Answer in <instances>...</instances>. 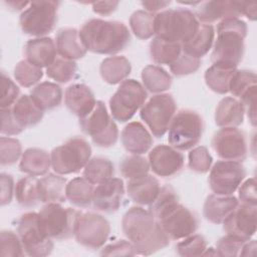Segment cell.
I'll list each match as a JSON object with an SVG mask.
<instances>
[{
  "label": "cell",
  "mask_w": 257,
  "mask_h": 257,
  "mask_svg": "<svg viewBox=\"0 0 257 257\" xmlns=\"http://www.w3.org/2000/svg\"><path fill=\"white\" fill-rule=\"evenodd\" d=\"M210 170V189L220 196H231L246 177L245 167L236 161H218Z\"/></svg>",
  "instance_id": "cell-15"
},
{
  "label": "cell",
  "mask_w": 257,
  "mask_h": 257,
  "mask_svg": "<svg viewBox=\"0 0 257 257\" xmlns=\"http://www.w3.org/2000/svg\"><path fill=\"white\" fill-rule=\"evenodd\" d=\"M120 139L124 150L132 155L145 154L153 145L152 135L139 121L128 122L123 127Z\"/></svg>",
  "instance_id": "cell-23"
},
{
  "label": "cell",
  "mask_w": 257,
  "mask_h": 257,
  "mask_svg": "<svg viewBox=\"0 0 257 257\" xmlns=\"http://www.w3.org/2000/svg\"><path fill=\"white\" fill-rule=\"evenodd\" d=\"M79 36L87 50L98 54H115L131 41L130 31L123 23L96 18L82 25Z\"/></svg>",
  "instance_id": "cell-3"
},
{
  "label": "cell",
  "mask_w": 257,
  "mask_h": 257,
  "mask_svg": "<svg viewBox=\"0 0 257 257\" xmlns=\"http://www.w3.org/2000/svg\"><path fill=\"white\" fill-rule=\"evenodd\" d=\"M20 89L15 82L7 76L4 71L1 72V108L11 107L20 97Z\"/></svg>",
  "instance_id": "cell-50"
},
{
  "label": "cell",
  "mask_w": 257,
  "mask_h": 257,
  "mask_svg": "<svg viewBox=\"0 0 257 257\" xmlns=\"http://www.w3.org/2000/svg\"><path fill=\"white\" fill-rule=\"evenodd\" d=\"M56 45L50 37H37L25 44L26 60L37 67H48L56 59Z\"/></svg>",
  "instance_id": "cell-24"
},
{
  "label": "cell",
  "mask_w": 257,
  "mask_h": 257,
  "mask_svg": "<svg viewBox=\"0 0 257 257\" xmlns=\"http://www.w3.org/2000/svg\"><path fill=\"white\" fill-rule=\"evenodd\" d=\"M239 202L234 196L210 195L203 206L204 217L213 224H223L227 217L235 210Z\"/></svg>",
  "instance_id": "cell-25"
},
{
  "label": "cell",
  "mask_w": 257,
  "mask_h": 257,
  "mask_svg": "<svg viewBox=\"0 0 257 257\" xmlns=\"http://www.w3.org/2000/svg\"><path fill=\"white\" fill-rule=\"evenodd\" d=\"M37 181L33 176H28L18 180L15 186V197L19 205L23 207H34L39 202Z\"/></svg>",
  "instance_id": "cell-39"
},
{
  "label": "cell",
  "mask_w": 257,
  "mask_h": 257,
  "mask_svg": "<svg viewBox=\"0 0 257 257\" xmlns=\"http://www.w3.org/2000/svg\"><path fill=\"white\" fill-rule=\"evenodd\" d=\"M177 252L180 256L194 257L201 256L207 249L206 239L199 234H192L184 238L181 242L176 245Z\"/></svg>",
  "instance_id": "cell-45"
},
{
  "label": "cell",
  "mask_w": 257,
  "mask_h": 257,
  "mask_svg": "<svg viewBox=\"0 0 257 257\" xmlns=\"http://www.w3.org/2000/svg\"><path fill=\"white\" fill-rule=\"evenodd\" d=\"M81 212L64 208L59 203H48L38 213L40 225L52 240H66L74 236L76 221Z\"/></svg>",
  "instance_id": "cell-9"
},
{
  "label": "cell",
  "mask_w": 257,
  "mask_h": 257,
  "mask_svg": "<svg viewBox=\"0 0 257 257\" xmlns=\"http://www.w3.org/2000/svg\"><path fill=\"white\" fill-rule=\"evenodd\" d=\"M168 132V142L171 147L178 151H187L201 141L204 120L192 109H181L174 115Z\"/></svg>",
  "instance_id": "cell-6"
},
{
  "label": "cell",
  "mask_w": 257,
  "mask_h": 257,
  "mask_svg": "<svg viewBox=\"0 0 257 257\" xmlns=\"http://www.w3.org/2000/svg\"><path fill=\"white\" fill-rule=\"evenodd\" d=\"M246 35L247 24L240 18H227L220 21L211 54L213 64L237 68L244 56Z\"/></svg>",
  "instance_id": "cell-4"
},
{
  "label": "cell",
  "mask_w": 257,
  "mask_h": 257,
  "mask_svg": "<svg viewBox=\"0 0 257 257\" xmlns=\"http://www.w3.org/2000/svg\"><path fill=\"white\" fill-rule=\"evenodd\" d=\"M150 169L149 161L140 155L125 157L119 164L120 174L127 180L146 176L149 174Z\"/></svg>",
  "instance_id": "cell-41"
},
{
  "label": "cell",
  "mask_w": 257,
  "mask_h": 257,
  "mask_svg": "<svg viewBox=\"0 0 257 257\" xmlns=\"http://www.w3.org/2000/svg\"><path fill=\"white\" fill-rule=\"evenodd\" d=\"M147 96L146 88L139 81L136 79L123 80L109 99L112 117L120 122L130 120L145 104Z\"/></svg>",
  "instance_id": "cell-11"
},
{
  "label": "cell",
  "mask_w": 257,
  "mask_h": 257,
  "mask_svg": "<svg viewBox=\"0 0 257 257\" xmlns=\"http://www.w3.org/2000/svg\"><path fill=\"white\" fill-rule=\"evenodd\" d=\"M126 191L130 198L136 204L151 206L161 191V185L157 178L148 174L137 179L128 180Z\"/></svg>",
  "instance_id": "cell-22"
},
{
  "label": "cell",
  "mask_w": 257,
  "mask_h": 257,
  "mask_svg": "<svg viewBox=\"0 0 257 257\" xmlns=\"http://www.w3.org/2000/svg\"><path fill=\"white\" fill-rule=\"evenodd\" d=\"M25 254L18 234L11 230H2L0 234V255L17 257Z\"/></svg>",
  "instance_id": "cell-46"
},
{
  "label": "cell",
  "mask_w": 257,
  "mask_h": 257,
  "mask_svg": "<svg viewBox=\"0 0 257 257\" xmlns=\"http://www.w3.org/2000/svg\"><path fill=\"white\" fill-rule=\"evenodd\" d=\"M100 254L102 256H134L137 255V251L130 241L118 240L103 247Z\"/></svg>",
  "instance_id": "cell-52"
},
{
  "label": "cell",
  "mask_w": 257,
  "mask_h": 257,
  "mask_svg": "<svg viewBox=\"0 0 257 257\" xmlns=\"http://www.w3.org/2000/svg\"><path fill=\"white\" fill-rule=\"evenodd\" d=\"M195 16L198 21L204 24H211L216 21H222L227 18H239L240 11L238 1H207L200 2L196 8Z\"/></svg>",
  "instance_id": "cell-20"
},
{
  "label": "cell",
  "mask_w": 257,
  "mask_h": 257,
  "mask_svg": "<svg viewBox=\"0 0 257 257\" xmlns=\"http://www.w3.org/2000/svg\"><path fill=\"white\" fill-rule=\"evenodd\" d=\"M166 235L172 240H181L194 234L199 227L197 215L179 203L175 190L164 186L150 206Z\"/></svg>",
  "instance_id": "cell-2"
},
{
  "label": "cell",
  "mask_w": 257,
  "mask_h": 257,
  "mask_svg": "<svg viewBox=\"0 0 257 257\" xmlns=\"http://www.w3.org/2000/svg\"><path fill=\"white\" fill-rule=\"evenodd\" d=\"M215 37V30L211 24H200V27L191 40L182 45V50L201 59L211 49Z\"/></svg>",
  "instance_id": "cell-33"
},
{
  "label": "cell",
  "mask_w": 257,
  "mask_h": 257,
  "mask_svg": "<svg viewBox=\"0 0 257 257\" xmlns=\"http://www.w3.org/2000/svg\"><path fill=\"white\" fill-rule=\"evenodd\" d=\"M0 183H1V195L0 202L2 206L10 204L13 198V194L15 192V186L12 176L8 174L2 173L0 175Z\"/></svg>",
  "instance_id": "cell-56"
},
{
  "label": "cell",
  "mask_w": 257,
  "mask_h": 257,
  "mask_svg": "<svg viewBox=\"0 0 257 257\" xmlns=\"http://www.w3.org/2000/svg\"><path fill=\"white\" fill-rule=\"evenodd\" d=\"M244 241L233 236L226 235L220 238L216 243V253L219 256L233 257L240 256V252L244 245Z\"/></svg>",
  "instance_id": "cell-51"
},
{
  "label": "cell",
  "mask_w": 257,
  "mask_h": 257,
  "mask_svg": "<svg viewBox=\"0 0 257 257\" xmlns=\"http://www.w3.org/2000/svg\"><path fill=\"white\" fill-rule=\"evenodd\" d=\"M171 4V1H160V0H157V1H142V5L143 7L148 11V12H151V13H154V12H157L159 10H162L164 8H166L167 6H169Z\"/></svg>",
  "instance_id": "cell-59"
},
{
  "label": "cell",
  "mask_w": 257,
  "mask_h": 257,
  "mask_svg": "<svg viewBox=\"0 0 257 257\" xmlns=\"http://www.w3.org/2000/svg\"><path fill=\"white\" fill-rule=\"evenodd\" d=\"M59 2L51 0L32 1L19 17L21 30L31 36L44 37L52 32L57 22Z\"/></svg>",
  "instance_id": "cell-8"
},
{
  "label": "cell",
  "mask_w": 257,
  "mask_h": 257,
  "mask_svg": "<svg viewBox=\"0 0 257 257\" xmlns=\"http://www.w3.org/2000/svg\"><path fill=\"white\" fill-rule=\"evenodd\" d=\"M22 147L18 140L1 137L0 139V164L1 166H11L21 157Z\"/></svg>",
  "instance_id": "cell-47"
},
{
  "label": "cell",
  "mask_w": 257,
  "mask_h": 257,
  "mask_svg": "<svg viewBox=\"0 0 257 257\" xmlns=\"http://www.w3.org/2000/svg\"><path fill=\"white\" fill-rule=\"evenodd\" d=\"M144 87L153 93H162L172 85V76L159 65H148L142 71Z\"/></svg>",
  "instance_id": "cell-35"
},
{
  "label": "cell",
  "mask_w": 257,
  "mask_h": 257,
  "mask_svg": "<svg viewBox=\"0 0 257 257\" xmlns=\"http://www.w3.org/2000/svg\"><path fill=\"white\" fill-rule=\"evenodd\" d=\"M110 233L108 221L101 215L80 213L74 230L76 241L85 248L99 249L107 241Z\"/></svg>",
  "instance_id": "cell-14"
},
{
  "label": "cell",
  "mask_w": 257,
  "mask_h": 257,
  "mask_svg": "<svg viewBox=\"0 0 257 257\" xmlns=\"http://www.w3.org/2000/svg\"><path fill=\"white\" fill-rule=\"evenodd\" d=\"M42 69L33 65L26 59L19 61L14 68L15 80L23 87L34 85L42 78Z\"/></svg>",
  "instance_id": "cell-43"
},
{
  "label": "cell",
  "mask_w": 257,
  "mask_h": 257,
  "mask_svg": "<svg viewBox=\"0 0 257 257\" xmlns=\"http://www.w3.org/2000/svg\"><path fill=\"white\" fill-rule=\"evenodd\" d=\"M255 249H256V241L255 240L247 241V242L244 243V245L242 247V250L240 252V256H251V255H254Z\"/></svg>",
  "instance_id": "cell-60"
},
{
  "label": "cell",
  "mask_w": 257,
  "mask_h": 257,
  "mask_svg": "<svg viewBox=\"0 0 257 257\" xmlns=\"http://www.w3.org/2000/svg\"><path fill=\"white\" fill-rule=\"evenodd\" d=\"M132 71V64L124 56H110L103 59L99 66L102 79L109 84H117L125 80Z\"/></svg>",
  "instance_id": "cell-31"
},
{
  "label": "cell",
  "mask_w": 257,
  "mask_h": 257,
  "mask_svg": "<svg viewBox=\"0 0 257 257\" xmlns=\"http://www.w3.org/2000/svg\"><path fill=\"white\" fill-rule=\"evenodd\" d=\"M199 27L195 13L185 8L167 9L156 14V36L181 45L191 40Z\"/></svg>",
  "instance_id": "cell-5"
},
{
  "label": "cell",
  "mask_w": 257,
  "mask_h": 257,
  "mask_svg": "<svg viewBox=\"0 0 257 257\" xmlns=\"http://www.w3.org/2000/svg\"><path fill=\"white\" fill-rule=\"evenodd\" d=\"M240 15L246 16L249 20L255 21L257 16V3L256 2H243L238 1Z\"/></svg>",
  "instance_id": "cell-58"
},
{
  "label": "cell",
  "mask_w": 257,
  "mask_h": 257,
  "mask_svg": "<svg viewBox=\"0 0 257 257\" xmlns=\"http://www.w3.org/2000/svg\"><path fill=\"white\" fill-rule=\"evenodd\" d=\"M90 156L91 147L88 142L80 137H74L52 150L51 167L58 175L78 173L84 169Z\"/></svg>",
  "instance_id": "cell-7"
},
{
  "label": "cell",
  "mask_w": 257,
  "mask_h": 257,
  "mask_svg": "<svg viewBox=\"0 0 257 257\" xmlns=\"http://www.w3.org/2000/svg\"><path fill=\"white\" fill-rule=\"evenodd\" d=\"M30 96L43 111L49 110L60 105L62 101V89L54 82L44 81L37 84L31 90Z\"/></svg>",
  "instance_id": "cell-32"
},
{
  "label": "cell",
  "mask_w": 257,
  "mask_h": 257,
  "mask_svg": "<svg viewBox=\"0 0 257 257\" xmlns=\"http://www.w3.org/2000/svg\"><path fill=\"white\" fill-rule=\"evenodd\" d=\"M79 125L97 147L109 148L117 142L118 128L101 100L96 101L87 115L79 118Z\"/></svg>",
  "instance_id": "cell-10"
},
{
  "label": "cell",
  "mask_w": 257,
  "mask_h": 257,
  "mask_svg": "<svg viewBox=\"0 0 257 257\" xmlns=\"http://www.w3.org/2000/svg\"><path fill=\"white\" fill-rule=\"evenodd\" d=\"M212 148L226 161H244L248 154L246 135L237 127H222L212 139Z\"/></svg>",
  "instance_id": "cell-16"
},
{
  "label": "cell",
  "mask_w": 257,
  "mask_h": 257,
  "mask_svg": "<svg viewBox=\"0 0 257 257\" xmlns=\"http://www.w3.org/2000/svg\"><path fill=\"white\" fill-rule=\"evenodd\" d=\"M123 195L124 185L122 180L112 177L94 188L93 207L103 213H114L119 209Z\"/></svg>",
  "instance_id": "cell-19"
},
{
  "label": "cell",
  "mask_w": 257,
  "mask_h": 257,
  "mask_svg": "<svg viewBox=\"0 0 257 257\" xmlns=\"http://www.w3.org/2000/svg\"><path fill=\"white\" fill-rule=\"evenodd\" d=\"M113 174V164L109 160L101 157L90 159L83 169V178L93 185L104 183L112 178Z\"/></svg>",
  "instance_id": "cell-38"
},
{
  "label": "cell",
  "mask_w": 257,
  "mask_h": 257,
  "mask_svg": "<svg viewBox=\"0 0 257 257\" xmlns=\"http://www.w3.org/2000/svg\"><path fill=\"white\" fill-rule=\"evenodd\" d=\"M237 68L212 64L205 71V82L207 86L216 93L225 94L229 92V85L233 73Z\"/></svg>",
  "instance_id": "cell-37"
},
{
  "label": "cell",
  "mask_w": 257,
  "mask_h": 257,
  "mask_svg": "<svg viewBox=\"0 0 257 257\" xmlns=\"http://www.w3.org/2000/svg\"><path fill=\"white\" fill-rule=\"evenodd\" d=\"M17 234L28 256L43 257L52 252V239L43 231L38 213L27 212L21 215L18 220Z\"/></svg>",
  "instance_id": "cell-12"
},
{
  "label": "cell",
  "mask_w": 257,
  "mask_h": 257,
  "mask_svg": "<svg viewBox=\"0 0 257 257\" xmlns=\"http://www.w3.org/2000/svg\"><path fill=\"white\" fill-rule=\"evenodd\" d=\"M118 1H99L92 2V10L99 15L107 16L114 12L118 6Z\"/></svg>",
  "instance_id": "cell-57"
},
{
  "label": "cell",
  "mask_w": 257,
  "mask_h": 257,
  "mask_svg": "<svg viewBox=\"0 0 257 257\" xmlns=\"http://www.w3.org/2000/svg\"><path fill=\"white\" fill-rule=\"evenodd\" d=\"M255 72L247 69H236L232 75L229 91L233 96L240 98L248 89L256 86Z\"/></svg>",
  "instance_id": "cell-44"
},
{
  "label": "cell",
  "mask_w": 257,
  "mask_h": 257,
  "mask_svg": "<svg viewBox=\"0 0 257 257\" xmlns=\"http://www.w3.org/2000/svg\"><path fill=\"white\" fill-rule=\"evenodd\" d=\"M94 187L85 178H74L66 185V199L74 206L86 208L92 203Z\"/></svg>",
  "instance_id": "cell-34"
},
{
  "label": "cell",
  "mask_w": 257,
  "mask_h": 257,
  "mask_svg": "<svg viewBox=\"0 0 257 257\" xmlns=\"http://www.w3.org/2000/svg\"><path fill=\"white\" fill-rule=\"evenodd\" d=\"M156 14L146 10L135 11L130 18V26L134 34L140 39H149L155 35Z\"/></svg>",
  "instance_id": "cell-40"
},
{
  "label": "cell",
  "mask_w": 257,
  "mask_h": 257,
  "mask_svg": "<svg viewBox=\"0 0 257 257\" xmlns=\"http://www.w3.org/2000/svg\"><path fill=\"white\" fill-rule=\"evenodd\" d=\"M256 205L238 204L223 222L224 231L244 242L249 241L256 232Z\"/></svg>",
  "instance_id": "cell-17"
},
{
  "label": "cell",
  "mask_w": 257,
  "mask_h": 257,
  "mask_svg": "<svg viewBox=\"0 0 257 257\" xmlns=\"http://www.w3.org/2000/svg\"><path fill=\"white\" fill-rule=\"evenodd\" d=\"M182 45L156 36L150 43V54L158 64L171 65L181 54Z\"/></svg>",
  "instance_id": "cell-36"
},
{
  "label": "cell",
  "mask_w": 257,
  "mask_h": 257,
  "mask_svg": "<svg viewBox=\"0 0 257 257\" xmlns=\"http://www.w3.org/2000/svg\"><path fill=\"white\" fill-rule=\"evenodd\" d=\"M189 168L199 174H205L211 169L213 158L206 147L200 146L193 149L188 156Z\"/></svg>",
  "instance_id": "cell-48"
},
{
  "label": "cell",
  "mask_w": 257,
  "mask_h": 257,
  "mask_svg": "<svg viewBox=\"0 0 257 257\" xmlns=\"http://www.w3.org/2000/svg\"><path fill=\"white\" fill-rule=\"evenodd\" d=\"M24 128L21 127L15 120L11 108H1V134L14 136L20 134Z\"/></svg>",
  "instance_id": "cell-54"
},
{
  "label": "cell",
  "mask_w": 257,
  "mask_h": 257,
  "mask_svg": "<svg viewBox=\"0 0 257 257\" xmlns=\"http://www.w3.org/2000/svg\"><path fill=\"white\" fill-rule=\"evenodd\" d=\"M201 65V59L194 57L182 50L180 56L171 64V72L176 76H184L195 73Z\"/></svg>",
  "instance_id": "cell-49"
},
{
  "label": "cell",
  "mask_w": 257,
  "mask_h": 257,
  "mask_svg": "<svg viewBox=\"0 0 257 257\" xmlns=\"http://www.w3.org/2000/svg\"><path fill=\"white\" fill-rule=\"evenodd\" d=\"M55 40L57 53L64 59L74 61L75 59L82 58L87 52V49L80 39L79 31L75 28L59 30Z\"/></svg>",
  "instance_id": "cell-26"
},
{
  "label": "cell",
  "mask_w": 257,
  "mask_h": 257,
  "mask_svg": "<svg viewBox=\"0 0 257 257\" xmlns=\"http://www.w3.org/2000/svg\"><path fill=\"white\" fill-rule=\"evenodd\" d=\"M239 186V199L243 204L257 205L256 197V181L255 178L246 180Z\"/></svg>",
  "instance_id": "cell-55"
},
{
  "label": "cell",
  "mask_w": 257,
  "mask_h": 257,
  "mask_svg": "<svg viewBox=\"0 0 257 257\" xmlns=\"http://www.w3.org/2000/svg\"><path fill=\"white\" fill-rule=\"evenodd\" d=\"M77 64L73 60L64 58H56L48 67H46V74L56 82L66 83L70 81L76 74Z\"/></svg>",
  "instance_id": "cell-42"
},
{
  "label": "cell",
  "mask_w": 257,
  "mask_h": 257,
  "mask_svg": "<svg viewBox=\"0 0 257 257\" xmlns=\"http://www.w3.org/2000/svg\"><path fill=\"white\" fill-rule=\"evenodd\" d=\"M184 163V155L171 146L158 145L149 154L150 168L159 177L168 178L178 174Z\"/></svg>",
  "instance_id": "cell-18"
},
{
  "label": "cell",
  "mask_w": 257,
  "mask_h": 257,
  "mask_svg": "<svg viewBox=\"0 0 257 257\" xmlns=\"http://www.w3.org/2000/svg\"><path fill=\"white\" fill-rule=\"evenodd\" d=\"M176 112V101L170 93L153 95L141 107V118L156 138H162L169 130Z\"/></svg>",
  "instance_id": "cell-13"
},
{
  "label": "cell",
  "mask_w": 257,
  "mask_h": 257,
  "mask_svg": "<svg viewBox=\"0 0 257 257\" xmlns=\"http://www.w3.org/2000/svg\"><path fill=\"white\" fill-rule=\"evenodd\" d=\"M244 107L242 103L232 96L220 100L215 111V122L221 127H236L244 120Z\"/></svg>",
  "instance_id": "cell-27"
},
{
  "label": "cell",
  "mask_w": 257,
  "mask_h": 257,
  "mask_svg": "<svg viewBox=\"0 0 257 257\" xmlns=\"http://www.w3.org/2000/svg\"><path fill=\"white\" fill-rule=\"evenodd\" d=\"M96 99L91 89L82 83L69 85L64 92L66 107L79 118L87 115L95 106Z\"/></svg>",
  "instance_id": "cell-21"
},
{
  "label": "cell",
  "mask_w": 257,
  "mask_h": 257,
  "mask_svg": "<svg viewBox=\"0 0 257 257\" xmlns=\"http://www.w3.org/2000/svg\"><path fill=\"white\" fill-rule=\"evenodd\" d=\"M4 3L9 7V9L14 10V11H19L25 8L27 5H29L30 2L27 1H4Z\"/></svg>",
  "instance_id": "cell-61"
},
{
  "label": "cell",
  "mask_w": 257,
  "mask_h": 257,
  "mask_svg": "<svg viewBox=\"0 0 257 257\" xmlns=\"http://www.w3.org/2000/svg\"><path fill=\"white\" fill-rule=\"evenodd\" d=\"M51 167L50 155L37 148L27 149L21 156L19 169L28 176H44Z\"/></svg>",
  "instance_id": "cell-30"
},
{
  "label": "cell",
  "mask_w": 257,
  "mask_h": 257,
  "mask_svg": "<svg viewBox=\"0 0 257 257\" xmlns=\"http://www.w3.org/2000/svg\"><path fill=\"white\" fill-rule=\"evenodd\" d=\"M66 179L58 174H48L38 179L37 187L41 203H62L66 199Z\"/></svg>",
  "instance_id": "cell-28"
},
{
  "label": "cell",
  "mask_w": 257,
  "mask_h": 257,
  "mask_svg": "<svg viewBox=\"0 0 257 257\" xmlns=\"http://www.w3.org/2000/svg\"><path fill=\"white\" fill-rule=\"evenodd\" d=\"M122 232L134 245L137 254L151 255L170 244V238L162 229L151 210L135 206L128 209L121 220Z\"/></svg>",
  "instance_id": "cell-1"
},
{
  "label": "cell",
  "mask_w": 257,
  "mask_h": 257,
  "mask_svg": "<svg viewBox=\"0 0 257 257\" xmlns=\"http://www.w3.org/2000/svg\"><path fill=\"white\" fill-rule=\"evenodd\" d=\"M256 96H257V85L248 89L241 97L240 102L244 107L245 113L253 126L256 125Z\"/></svg>",
  "instance_id": "cell-53"
},
{
  "label": "cell",
  "mask_w": 257,
  "mask_h": 257,
  "mask_svg": "<svg viewBox=\"0 0 257 257\" xmlns=\"http://www.w3.org/2000/svg\"><path fill=\"white\" fill-rule=\"evenodd\" d=\"M10 108L15 120L23 128L37 124L44 115V111L27 94L21 95Z\"/></svg>",
  "instance_id": "cell-29"
}]
</instances>
